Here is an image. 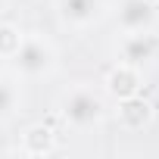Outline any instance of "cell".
I'll return each instance as SVG.
<instances>
[{
	"label": "cell",
	"mask_w": 159,
	"mask_h": 159,
	"mask_svg": "<svg viewBox=\"0 0 159 159\" xmlns=\"http://www.w3.org/2000/svg\"><path fill=\"white\" fill-rule=\"evenodd\" d=\"M59 116L75 131H94V128H100L106 122V116H109L106 91L97 88V84H91V81L72 84L59 97Z\"/></svg>",
	"instance_id": "cell-1"
},
{
	"label": "cell",
	"mask_w": 159,
	"mask_h": 159,
	"mask_svg": "<svg viewBox=\"0 0 159 159\" xmlns=\"http://www.w3.org/2000/svg\"><path fill=\"white\" fill-rule=\"evenodd\" d=\"M156 25H159V7L153 0H119V7H116V28H119V34L156 31Z\"/></svg>",
	"instance_id": "cell-3"
},
{
	"label": "cell",
	"mask_w": 159,
	"mask_h": 159,
	"mask_svg": "<svg viewBox=\"0 0 159 159\" xmlns=\"http://www.w3.org/2000/svg\"><path fill=\"white\" fill-rule=\"evenodd\" d=\"M140 88H143L140 66H131V62H119V59H116V66H112V69L106 72V78H103V91H106V97H112V100L134 97V94H140Z\"/></svg>",
	"instance_id": "cell-5"
},
{
	"label": "cell",
	"mask_w": 159,
	"mask_h": 159,
	"mask_svg": "<svg viewBox=\"0 0 159 159\" xmlns=\"http://www.w3.org/2000/svg\"><path fill=\"white\" fill-rule=\"evenodd\" d=\"M53 147H56V134L44 125H34L22 134V153H28V156H47V153H53Z\"/></svg>",
	"instance_id": "cell-9"
},
{
	"label": "cell",
	"mask_w": 159,
	"mask_h": 159,
	"mask_svg": "<svg viewBox=\"0 0 159 159\" xmlns=\"http://www.w3.org/2000/svg\"><path fill=\"white\" fill-rule=\"evenodd\" d=\"M10 66L22 81H34V78H47V75L56 72L59 53H56L50 38H44L38 31H25L19 50L10 56Z\"/></svg>",
	"instance_id": "cell-2"
},
{
	"label": "cell",
	"mask_w": 159,
	"mask_h": 159,
	"mask_svg": "<svg viewBox=\"0 0 159 159\" xmlns=\"http://www.w3.org/2000/svg\"><path fill=\"white\" fill-rule=\"evenodd\" d=\"M53 10L66 28L88 31L106 16V0H56Z\"/></svg>",
	"instance_id": "cell-4"
},
{
	"label": "cell",
	"mask_w": 159,
	"mask_h": 159,
	"mask_svg": "<svg viewBox=\"0 0 159 159\" xmlns=\"http://www.w3.org/2000/svg\"><path fill=\"white\" fill-rule=\"evenodd\" d=\"M159 50V41L153 31H134V34H119L116 41V56L119 62H131V66H143L147 59H153Z\"/></svg>",
	"instance_id": "cell-6"
},
{
	"label": "cell",
	"mask_w": 159,
	"mask_h": 159,
	"mask_svg": "<svg viewBox=\"0 0 159 159\" xmlns=\"http://www.w3.org/2000/svg\"><path fill=\"white\" fill-rule=\"evenodd\" d=\"M22 28H16L13 22H0V59H10L16 50H19V44H22Z\"/></svg>",
	"instance_id": "cell-10"
},
{
	"label": "cell",
	"mask_w": 159,
	"mask_h": 159,
	"mask_svg": "<svg viewBox=\"0 0 159 159\" xmlns=\"http://www.w3.org/2000/svg\"><path fill=\"white\" fill-rule=\"evenodd\" d=\"M116 119L122 128L128 131H143L150 122H153V103L143 100V94H134V97H125V100H116Z\"/></svg>",
	"instance_id": "cell-7"
},
{
	"label": "cell",
	"mask_w": 159,
	"mask_h": 159,
	"mask_svg": "<svg viewBox=\"0 0 159 159\" xmlns=\"http://www.w3.org/2000/svg\"><path fill=\"white\" fill-rule=\"evenodd\" d=\"M25 94H22V78L16 72H0V125L13 122L22 112Z\"/></svg>",
	"instance_id": "cell-8"
}]
</instances>
